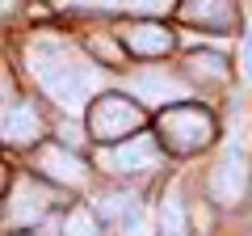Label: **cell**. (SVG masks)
Returning <instances> with one entry per match:
<instances>
[{
	"label": "cell",
	"mask_w": 252,
	"mask_h": 236,
	"mask_svg": "<svg viewBox=\"0 0 252 236\" xmlns=\"http://www.w3.org/2000/svg\"><path fill=\"white\" fill-rule=\"evenodd\" d=\"M38 135V114L30 101H13L4 114H0V139L4 144H30Z\"/></svg>",
	"instance_id": "9"
},
{
	"label": "cell",
	"mask_w": 252,
	"mask_h": 236,
	"mask_svg": "<svg viewBox=\"0 0 252 236\" xmlns=\"http://www.w3.org/2000/svg\"><path fill=\"white\" fill-rule=\"evenodd\" d=\"M189 72L198 76V80H206V84H223L227 80V59L223 55H189Z\"/></svg>",
	"instance_id": "13"
},
{
	"label": "cell",
	"mask_w": 252,
	"mask_h": 236,
	"mask_svg": "<svg viewBox=\"0 0 252 236\" xmlns=\"http://www.w3.org/2000/svg\"><path fill=\"white\" fill-rule=\"evenodd\" d=\"M13 4H17V0H0V17H4V13H13Z\"/></svg>",
	"instance_id": "18"
},
{
	"label": "cell",
	"mask_w": 252,
	"mask_h": 236,
	"mask_svg": "<svg viewBox=\"0 0 252 236\" xmlns=\"http://www.w3.org/2000/svg\"><path fill=\"white\" fill-rule=\"evenodd\" d=\"M38 169H42L51 182H59V186H80L84 177H89L84 160L72 156L67 148H59V144H46L42 152H38Z\"/></svg>",
	"instance_id": "8"
},
{
	"label": "cell",
	"mask_w": 252,
	"mask_h": 236,
	"mask_svg": "<svg viewBox=\"0 0 252 236\" xmlns=\"http://www.w3.org/2000/svg\"><path fill=\"white\" fill-rule=\"evenodd\" d=\"M130 89L147 101V106H164V101H185L189 97V84L181 76H168V72H135L130 76Z\"/></svg>",
	"instance_id": "7"
},
{
	"label": "cell",
	"mask_w": 252,
	"mask_h": 236,
	"mask_svg": "<svg viewBox=\"0 0 252 236\" xmlns=\"http://www.w3.org/2000/svg\"><path fill=\"white\" fill-rule=\"evenodd\" d=\"M63 236H97V224H93L89 211H72L63 224Z\"/></svg>",
	"instance_id": "16"
},
{
	"label": "cell",
	"mask_w": 252,
	"mask_h": 236,
	"mask_svg": "<svg viewBox=\"0 0 252 236\" xmlns=\"http://www.w3.org/2000/svg\"><path fill=\"white\" fill-rule=\"evenodd\" d=\"M181 13H185V21H202L206 30H231L235 26V4L231 0H185Z\"/></svg>",
	"instance_id": "10"
},
{
	"label": "cell",
	"mask_w": 252,
	"mask_h": 236,
	"mask_svg": "<svg viewBox=\"0 0 252 236\" xmlns=\"http://www.w3.org/2000/svg\"><path fill=\"white\" fill-rule=\"evenodd\" d=\"M97 211H101V215H105V219H118V215H135V198H130V194H105V198H101L97 202Z\"/></svg>",
	"instance_id": "15"
},
{
	"label": "cell",
	"mask_w": 252,
	"mask_h": 236,
	"mask_svg": "<svg viewBox=\"0 0 252 236\" xmlns=\"http://www.w3.org/2000/svg\"><path fill=\"white\" fill-rule=\"evenodd\" d=\"M160 232H164V236H185V232H189L185 207H181V194H177V190L164 194V202H160Z\"/></svg>",
	"instance_id": "12"
},
{
	"label": "cell",
	"mask_w": 252,
	"mask_h": 236,
	"mask_svg": "<svg viewBox=\"0 0 252 236\" xmlns=\"http://www.w3.org/2000/svg\"><path fill=\"white\" fill-rule=\"evenodd\" d=\"M248 190V164H244L240 152H223L219 164L210 169V198L219 207H235Z\"/></svg>",
	"instance_id": "5"
},
{
	"label": "cell",
	"mask_w": 252,
	"mask_h": 236,
	"mask_svg": "<svg viewBox=\"0 0 252 236\" xmlns=\"http://www.w3.org/2000/svg\"><path fill=\"white\" fill-rule=\"evenodd\" d=\"M160 135L172 152H198V148L210 144L215 135V122H210L206 110L198 106H172L168 114L160 118Z\"/></svg>",
	"instance_id": "2"
},
{
	"label": "cell",
	"mask_w": 252,
	"mask_h": 236,
	"mask_svg": "<svg viewBox=\"0 0 252 236\" xmlns=\"http://www.w3.org/2000/svg\"><path fill=\"white\" fill-rule=\"evenodd\" d=\"M46 207H51V194L26 177V182H17V186H13V194H9L4 224H9V228H34L38 219L46 215Z\"/></svg>",
	"instance_id": "6"
},
{
	"label": "cell",
	"mask_w": 252,
	"mask_h": 236,
	"mask_svg": "<svg viewBox=\"0 0 252 236\" xmlns=\"http://www.w3.org/2000/svg\"><path fill=\"white\" fill-rule=\"evenodd\" d=\"M26 64H30V76L38 80V89H42L51 101H59L67 114H76V110L84 106V97L93 93V84H97L93 64H84L72 46L55 42V38L30 42Z\"/></svg>",
	"instance_id": "1"
},
{
	"label": "cell",
	"mask_w": 252,
	"mask_h": 236,
	"mask_svg": "<svg viewBox=\"0 0 252 236\" xmlns=\"http://www.w3.org/2000/svg\"><path fill=\"white\" fill-rule=\"evenodd\" d=\"M122 42L130 46L135 55H164L172 46V34L164 26H156V21H143V26H130L122 30Z\"/></svg>",
	"instance_id": "11"
},
{
	"label": "cell",
	"mask_w": 252,
	"mask_h": 236,
	"mask_svg": "<svg viewBox=\"0 0 252 236\" xmlns=\"http://www.w3.org/2000/svg\"><path fill=\"white\" fill-rule=\"evenodd\" d=\"M240 64H244V76H252V34H244V55H240Z\"/></svg>",
	"instance_id": "17"
},
{
	"label": "cell",
	"mask_w": 252,
	"mask_h": 236,
	"mask_svg": "<svg viewBox=\"0 0 252 236\" xmlns=\"http://www.w3.org/2000/svg\"><path fill=\"white\" fill-rule=\"evenodd\" d=\"M160 164V148H156L152 135H135L130 144H118L109 152H101V169L109 173H126V177H135V173H152Z\"/></svg>",
	"instance_id": "4"
},
{
	"label": "cell",
	"mask_w": 252,
	"mask_h": 236,
	"mask_svg": "<svg viewBox=\"0 0 252 236\" xmlns=\"http://www.w3.org/2000/svg\"><path fill=\"white\" fill-rule=\"evenodd\" d=\"M139 122H143V114H139L135 106L126 97H118V93H105V97H97V106L89 110V131L97 139H122V135H139Z\"/></svg>",
	"instance_id": "3"
},
{
	"label": "cell",
	"mask_w": 252,
	"mask_h": 236,
	"mask_svg": "<svg viewBox=\"0 0 252 236\" xmlns=\"http://www.w3.org/2000/svg\"><path fill=\"white\" fill-rule=\"evenodd\" d=\"M63 4H80V9H143V13L168 9V0H63Z\"/></svg>",
	"instance_id": "14"
}]
</instances>
